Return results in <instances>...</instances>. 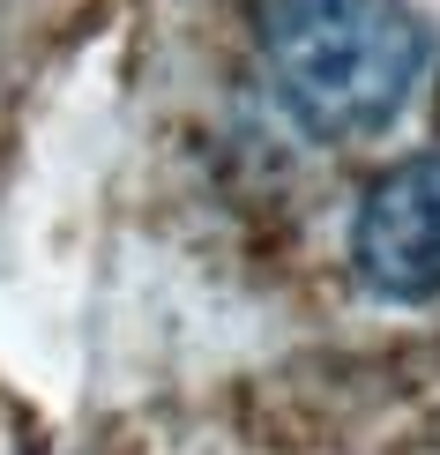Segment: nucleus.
<instances>
[{
	"instance_id": "nucleus-1",
	"label": "nucleus",
	"mask_w": 440,
	"mask_h": 455,
	"mask_svg": "<svg viewBox=\"0 0 440 455\" xmlns=\"http://www.w3.org/2000/svg\"><path fill=\"white\" fill-rule=\"evenodd\" d=\"M254 37L314 142L380 135L426 75V30L404 0H254Z\"/></svg>"
},
{
	"instance_id": "nucleus-2",
	"label": "nucleus",
	"mask_w": 440,
	"mask_h": 455,
	"mask_svg": "<svg viewBox=\"0 0 440 455\" xmlns=\"http://www.w3.org/2000/svg\"><path fill=\"white\" fill-rule=\"evenodd\" d=\"M351 261L380 299H440V149L373 180L351 224Z\"/></svg>"
}]
</instances>
